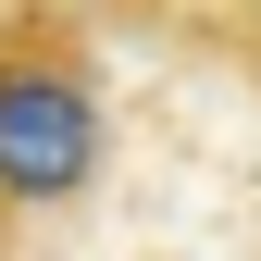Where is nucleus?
<instances>
[{
	"label": "nucleus",
	"mask_w": 261,
	"mask_h": 261,
	"mask_svg": "<svg viewBox=\"0 0 261 261\" xmlns=\"http://www.w3.org/2000/svg\"><path fill=\"white\" fill-rule=\"evenodd\" d=\"M112 162V87L62 0H0V249L75 212Z\"/></svg>",
	"instance_id": "obj_1"
},
{
	"label": "nucleus",
	"mask_w": 261,
	"mask_h": 261,
	"mask_svg": "<svg viewBox=\"0 0 261 261\" xmlns=\"http://www.w3.org/2000/svg\"><path fill=\"white\" fill-rule=\"evenodd\" d=\"M237 13H249V25H261V0H237Z\"/></svg>",
	"instance_id": "obj_2"
}]
</instances>
